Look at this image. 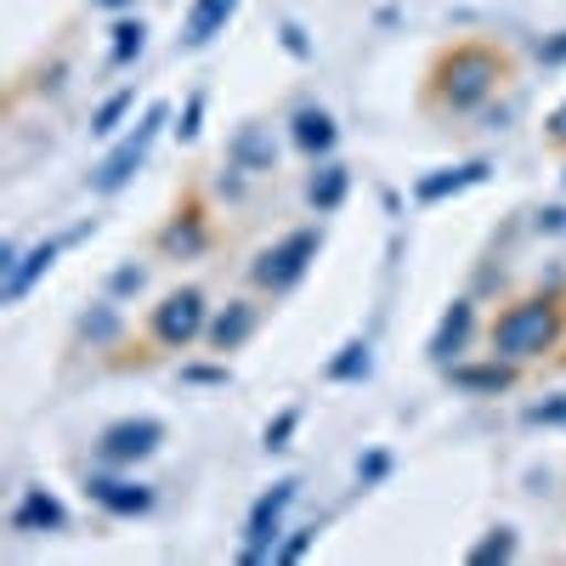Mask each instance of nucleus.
<instances>
[{
    "mask_svg": "<svg viewBox=\"0 0 566 566\" xmlns=\"http://www.w3.org/2000/svg\"><path fill=\"white\" fill-rule=\"evenodd\" d=\"M199 114H205V97L187 103V125H181V136H199Z\"/></svg>",
    "mask_w": 566,
    "mask_h": 566,
    "instance_id": "nucleus-25",
    "label": "nucleus"
},
{
    "mask_svg": "<svg viewBox=\"0 0 566 566\" xmlns=\"http://www.w3.org/2000/svg\"><path fill=\"white\" fill-rule=\"evenodd\" d=\"M63 522H69L63 504L45 493V488H29V493L18 499V510H12V527H18V533H63Z\"/></svg>",
    "mask_w": 566,
    "mask_h": 566,
    "instance_id": "nucleus-8",
    "label": "nucleus"
},
{
    "mask_svg": "<svg viewBox=\"0 0 566 566\" xmlns=\"http://www.w3.org/2000/svg\"><path fill=\"white\" fill-rule=\"evenodd\" d=\"M538 57H549V63H560V57H566V34H555V40H544V45H538Z\"/></svg>",
    "mask_w": 566,
    "mask_h": 566,
    "instance_id": "nucleus-26",
    "label": "nucleus"
},
{
    "mask_svg": "<svg viewBox=\"0 0 566 566\" xmlns=\"http://www.w3.org/2000/svg\"><path fill=\"white\" fill-rule=\"evenodd\" d=\"M97 7H114V12H125V7H130V0H97Z\"/></svg>",
    "mask_w": 566,
    "mask_h": 566,
    "instance_id": "nucleus-28",
    "label": "nucleus"
},
{
    "mask_svg": "<svg viewBox=\"0 0 566 566\" xmlns=\"http://www.w3.org/2000/svg\"><path fill=\"white\" fill-rule=\"evenodd\" d=\"M510 74H515V63H510L504 45L459 40L431 63V74H424V103L442 108V114H470V108H482Z\"/></svg>",
    "mask_w": 566,
    "mask_h": 566,
    "instance_id": "nucleus-1",
    "label": "nucleus"
},
{
    "mask_svg": "<svg viewBox=\"0 0 566 566\" xmlns=\"http://www.w3.org/2000/svg\"><path fill=\"white\" fill-rule=\"evenodd\" d=\"M504 555H515V538H510L504 527H499L488 544H476V549H470V560H504Z\"/></svg>",
    "mask_w": 566,
    "mask_h": 566,
    "instance_id": "nucleus-22",
    "label": "nucleus"
},
{
    "mask_svg": "<svg viewBox=\"0 0 566 566\" xmlns=\"http://www.w3.org/2000/svg\"><path fill=\"white\" fill-rule=\"evenodd\" d=\"M295 424H301V413H295V408H290V413H277V424H266V448H283Z\"/></svg>",
    "mask_w": 566,
    "mask_h": 566,
    "instance_id": "nucleus-23",
    "label": "nucleus"
},
{
    "mask_svg": "<svg viewBox=\"0 0 566 566\" xmlns=\"http://www.w3.org/2000/svg\"><path fill=\"white\" fill-rule=\"evenodd\" d=\"M159 244H165L170 255H176V250H181V255H193V250L205 244V216H199L193 199H187V210H176V221L159 232Z\"/></svg>",
    "mask_w": 566,
    "mask_h": 566,
    "instance_id": "nucleus-15",
    "label": "nucleus"
},
{
    "mask_svg": "<svg viewBox=\"0 0 566 566\" xmlns=\"http://www.w3.org/2000/svg\"><path fill=\"white\" fill-rule=\"evenodd\" d=\"M52 261H57V244H34V250L23 255V266L7 272V301H23V295H29V283H34L40 272H52Z\"/></svg>",
    "mask_w": 566,
    "mask_h": 566,
    "instance_id": "nucleus-18",
    "label": "nucleus"
},
{
    "mask_svg": "<svg viewBox=\"0 0 566 566\" xmlns=\"http://www.w3.org/2000/svg\"><path fill=\"white\" fill-rule=\"evenodd\" d=\"M159 442H165V424L159 419H119V424H108V431H103L97 453L108 464H136V459L159 453Z\"/></svg>",
    "mask_w": 566,
    "mask_h": 566,
    "instance_id": "nucleus-6",
    "label": "nucleus"
},
{
    "mask_svg": "<svg viewBox=\"0 0 566 566\" xmlns=\"http://www.w3.org/2000/svg\"><path fill=\"white\" fill-rule=\"evenodd\" d=\"M549 142H566V108L549 114Z\"/></svg>",
    "mask_w": 566,
    "mask_h": 566,
    "instance_id": "nucleus-27",
    "label": "nucleus"
},
{
    "mask_svg": "<svg viewBox=\"0 0 566 566\" xmlns=\"http://www.w3.org/2000/svg\"><path fill=\"white\" fill-rule=\"evenodd\" d=\"M312 533H317V527H306V533H295L290 544H283V549H277V560H301V555H306V544H312Z\"/></svg>",
    "mask_w": 566,
    "mask_h": 566,
    "instance_id": "nucleus-24",
    "label": "nucleus"
},
{
    "mask_svg": "<svg viewBox=\"0 0 566 566\" xmlns=\"http://www.w3.org/2000/svg\"><path fill=\"white\" fill-rule=\"evenodd\" d=\"M346 187H352V170H346V165H323V170L312 176V187H306V199H312L317 216H328V210H340Z\"/></svg>",
    "mask_w": 566,
    "mask_h": 566,
    "instance_id": "nucleus-17",
    "label": "nucleus"
},
{
    "mask_svg": "<svg viewBox=\"0 0 566 566\" xmlns=\"http://www.w3.org/2000/svg\"><path fill=\"white\" fill-rule=\"evenodd\" d=\"M91 499H97L108 515H142L154 504V493L142 482H114V476H91Z\"/></svg>",
    "mask_w": 566,
    "mask_h": 566,
    "instance_id": "nucleus-11",
    "label": "nucleus"
},
{
    "mask_svg": "<svg viewBox=\"0 0 566 566\" xmlns=\"http://www.w3.org/2000/svg\"><path fill=\"white\" fill-rule=\"evenodd\" d=\"M357 374H368V340H352L346 357L328 363V380H357Z\"/></svg>",
    "mask_w": 566,
    "mask_h": 566,
    "instance_id": "nucleus-19",
    "label": "nucleus"
},
{
    "mask_svg": "<svg viewBox=\"0 0 566 566\" xmlns=\"http://www.w3.org/2000/svg\"><path fill=\"white\" fill-rule=\"evenodd\" d=\"M317 250H323V232H317V227H301V232H290V239L266 244V250L255 255V266H250L255 290H272V295L295 290V283L306 277V266L317 261Z\"/></svg>",
    "mask_w": 566,
    "mask_h": 566,
    "instance_id": "nucleus-3",
    "label": "nucleus"
},
{
    "mask_svg": "<svg viewBox=\"0 0 566 566\" xmlns=\"http://www.w3.org/2000/svg\"><path fill=\"white\" fill-rule=\"evenodd\" d=\"M448 380L459 386V391H488V397H499L510 380H515V368L504 363V357H493V363H482V368H470V363H453L448 368Z\"/></svg>",
    "mask_w": 566,
    "mask_h": 566,
    "instance_id": "nucleus-12",
    "label": "nucleus"
},
{
    "mask_svg": "<svg viewBox=\"0 0 566 566\" xmlns=\"http://www.w3.org/2000/svg\"><path fill=\"white\" fill-rule=\"evenodd\" d=\"M470 323H476L470 301H453V306H448V317H442V328L431 335V357H437V363H448L453 352H464V340H470Z\"/></svg>",
    "mask_w": 566,
    "mask_h": 566,
    "instance_id": "nucleus-14",
    "label": "nucleus"
},
{
    "mask_svg": "<svg viewBox=\"0 0 566 566\" xmlns=\"http://www.w3.org/2000/svg\"><path fill=\"white\" fill-rule=\"evenodd\" d=\"M295 488H301V482H277V488L250 510V527H244V533H250V544H244V555H250V560H266V555H272L277 522H283V510L295 504Z\"/></svg>",
    "mask_w": 566,
    "mask_h": 566,
    "instance_id": "nucleus-7",
    "label": "nucleus"
},
{
    "mask_svg": "<svg viewBox=\"0 0 566 566\" xmlns=\"http://www.w3.org/2000/svg\"><path fill=\"white\" fill-rule=\"evenodd\" d=\"M165 114H170V108H165V103H154L148 114H142V125H136V130L119 142V148H114V154L97 165V176H91V187H97V193H119V187L136 176V165L148 159L154 136H159V125H165Z\"/></svg>",
    "mask_w": 566,
    "mask_h": 566,
    "instance_id": "nucleus-5",
    "label": "nucleus"
},
{
    "mask_svg": "<svg viewBox=\"0 0 566 566\" xmlns=\"http://www.w3.org/2000/svg\"><path fill=\"white\" fill-rule=\"evenodd\" d=\"M136 97H130V91H119V97H108L103 108H97V119H91V130H97V136H114L119 130V119H125V108H130Z\"/></svg>",
    "mask_w": 566,
    "mask_h": 566,
    "instance_id": "nucleus-20",
    "label": "nucleus"
},
{
    "mask_svg": "<svg viewBox=\"0 0 566 566\" xmlns=\"http://www.w3.org/2000/svg\"><path fill=\"white\" fill-rule=\"evenodd\" d=\"M255 323H261V312H255L250 301H232V306L205 328V335H210V346H216V352H239V346L255 335Z\"/></svg>",
    "mask_w": 566,
    "mask_h": 566,
    "instance_id": "nucleus-9",
    "label": "nucleus"
},
{
    "mask_svg": "<svg viewBox=\"0 0 566 566\" xmlns=\"http://www.w3.org/2000/svg\"><path fill=\"white\" fill-rule=\"evenodd\" d=\"M295 148L301 154H328V148H335V119H328L323 108H301L295 114Z\"/></svg>",
    "mask_w": 566,
    "mask_h": 566,
    "instance_id": "nucleus-16",
    "label": "nucleus"
},
{
    "mask_svg": "<svg viewBox=\"0 0 566 566\" xmlns=\"http://www.w3.org/2000/svg\"><path fill=\"white\" fill-rule=\"evenodd\" d=\"M148 328H154V346H165V352H187L205 328H210V306H205V290H170L159 306H154V317H148Z\"/></svg>",
    "mask_w": 566,
    "mask_h": 566,
    "instance_id": "nucleus-4",
    "label": "nucleus"
},
{
    "mask_svg": "<svg viewBox=\"0 0 566 566\" xmlns=\"http://www.w3.org/2000/svg\"><path fill=\"white\" fill-rule=\"evenodd\" d=\"M142 40H148V29H142V23H119L114 29V63H130L142 52Z\"/></svg>",
    "mask_w": 566,
    "mask_h": 566,
    "instance_id": "nucleus-21",
    "label": "nucleus"
},
{
    "mask_svg": "<svg viewBox=\"0 0 566 566\" xmlns=\"http://www.w3.org/2000/svg\"><path fill=\"white\" fill-rule=\"evenodd\" d=\"M488 176V165L476 159V165H459V170H442V176H424L419 187H413V199L419 205H437V199H448V193H464V187H476Z\"/></svg>",
    "mask_w": 566,
    "mask_h": 566,
    "instance_id": "nucleus-13",
    "label": "nucleus"
},
{
    "mask_svg": "<svg viewBox=\"0 0 566 566\" xmlns=\"http://www.w3.org/2000/svg\"><path fill=\"white\" fill-rule=\"evenodd\" d=\"M232 12H239V0H193V12L181 23V45H210Z\"/></svg>",
    "mask_w": 566,
    "mask_h": 566,
    "instance_id": "nucleus-10",
    "label": "nucleus"
},
{
    "mask_svg": "<svg viewBox=\"0 0 566 566\" xmlns=\"http://www.w3.org/2000/svg\"><path fill=\"white\" fill-rule=\"evenodd\" d=\"M560 328H566L560 306L549 295H527L493 317L488 340H493V357H504V363H533V357L560 346Z\"/></svg>",
    "mask_w": 566,
    "mask_h": 566,
    "instance_id": "nucleus-2",
    "label": "nucleus"
}]
</instances>
